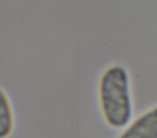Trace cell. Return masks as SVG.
Returning a JSON list of instances; mask_svg holds the SVG:
<instances>
[{
  "mask_svg": "<svg viewBox=\"0 0 157 138\" xmlns=\"http://www.w3.org/2000/svg\"><path fill=\"white\" fill-rule=\"evenodd\" d=\"M98 91L105 123L112 128H125L133 114L130 80L126 68L120 65L108 67L100 77Z\"/></svg>",
  "mask_w": 157,
  "mask_h": 138,
  "instance_id": "1",
  "label": "cell"
},
{
  "mask_svg": "<svg viewBox=\"0 0 157 138\" xmlns=\"http://www.w3.org/2000/svg\"><path fill=\"white\" fill-rule=\"evenodd\" d=\"M117 138H157V106L131 121Z\"/></svg>",
  "mask_w": 157,
  "mask_h": 138,
  "instance_id": "2",
  "label": "cell"
},
{
  "mask_svg": "<svg viewBox=\"0 0 157 138\" xmlns=\"http://www.w3.org/2000/svg\"><path fill=\"white\" fill-rule=\"evenodd\" d=\"M14 116L10 99L0 88V138H8L13 132Z\"/></svg>",
  "mask_w": 157,
  "mask_h": 138,
  "instance_id": "3",
  "label": "cell"
}]
</instances>
